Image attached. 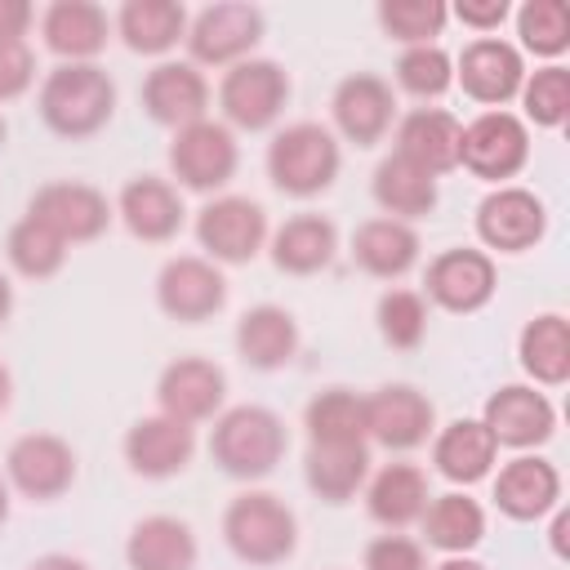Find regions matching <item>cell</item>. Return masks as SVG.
<instances>
[{
	"mask_svg": "<svg viewBox=\"0 0 570 570\" xmlns=\"http://www.w3.org/2000/svg\"><path fill=\"white\" fill-rule=\"evenodd\" d=\"M543 232H548V209L530 187L503 183L476 205V236L485 249L525 254L543 240Z\"/></svg>",
	"mask_w": 570,
	"mask_h": 570,
	"instance_id": "11",
	"label": "cell"
},
{
	"mask_svg": "<svg viewBox=\"0 0 570 570\" xmlns=\"http://www.w3.org/2000/svg\"><path fill=\"white\" fill-rule=\"evenodd\" d=\"M454 80L463 85V94L472 102H481L485 111H499L503 102H512L521 94V80H525L521 49L499 36H476L463 45V53L454 62Z\"/></svg>",
	"mask_w": 570,
	"mask_h": 570,
	"instance_id": "12",
	"label": "cell"
},
{
	"mask_svg": "<svg viewBox=\"0 0 570 570\" xmlns=\"http://www.w3.org/2000/svg\"><path fill=\"white\" fill-rule=\"evenodd\" d=\"M517 36L534 58H557L570 49V9L561 0H525L517 9Z\"/></svg>",
	"mask_w": 570,
	"mask_h": 570,
	"instance_id": "40",
	"label": "cell"
},
{
	"mask_svg": "<svg viewBox=\"0 0 570 570\" xmlns=\"http://www.w3.org/2000/svg\"><path fill=\"white\" fill-rule=\"evenodd\" d=\"M285 423L267 405H232L214 419L209 454L236 481H258L285 459Z\"/></svg>",
	"mask_w": 570,
	"mask_h": 570,
	"instance_id": "2",
	"label": "cell"
},
{
	"mask_svg": "<svg viewBox=\"0 0 570 570\" xmlns=\"http://www.w3.org/2000/svg\"><path fill=\"white\" fill-rule=\"evenodd\" d=\"M419 525H423L428 548H436L445 557H459V552H472L485 539V508L472 494L450 490V494L428 499Z\"/></svg>",
	"mask_w": 570,
	"mask_h": 570,
	"instance_id": "34",
	"label": "cell"
},
{
	"mask_svg": "<svg viewBox=\"0 0 570 570\" xmlns=\"http://www.w3.org/2000/svg\"><path fill=\"white\" fill-rule=\"evenodd\" d=\"M396 85L414 98H441L454 85V58L441 45H410L396 58Z\"/></svg>",
	"mask_w": 570,
	"mask_h": 570,
	"instance_id": "43",
	"label": "cell"
},
{
	"mask_svg": "<svg viewBox=\"0 0 570 570\" xmlns=\"http://www.w3.org/2000/svg\"><path fill=\"white\" fill-rule=\"evenodd\" d=\"M419 232L401 218H365L352 232V258L361 272L379 281H396L419 263Z\"/></svg>",
	"mask_w": 570,
	"mask_h": 570,
	"instance_id": "26",
	"label": "cell"
},
{
	"mask_svg": "<svg viewBox=\"0 0 570 570\" xmlns=\"http://www.w3.org/2000/svg\"><path fill=\"white\" fill-rule=\"evenodd\" d=\"M240 165V147H236V134L223 125V120H196V125H183L174 129V142H169V174L191 187V191H214V187H227L232 174Z\"/></svg>",
	"mask_w": 570,
	"mask_h": 570,
	"instance_id": "8",
	"label": "cell"
},
{
	"mask_svg": "<svg viewBox=\"0 0 570 570\" xmlns=\"http://www.w3.org/2000/svg\"><path fill=\"white\" fill-rule=\"evenodd\" d=\"M450 9L441 0H383L379 4V22L392 40L410 45H436V36L445 31Z\"/></svg>",
	"mask_w": 570,
	"mask_h": 570,
	"instance_id": "41",
	"label": "cell"
},
{
	"mask_svg": "<svg viewBox=\"0 0 570 570\" xmlns=\"http://www.w3.org/2000/svg\"><path fill=\"white\" fill-rule=\"evenodd\" d=\"M436 410L432 401L410 383H387L374 396H365V436L383 450H414L432 436Z\"/></svg>",
	"mask_w": 570,
	"mask_h": 570,
	"instance_id": "18",
	"label": "cell"
},
{
	"mask_svg": "<svg viewBox=\"0 0 570 570\" xmlns=\"http://www.w3.org/2000/svg\"><path fill=\"white\" fill-rule=\"evenodd\" d=\"M428 472L419 463H387L365 481V508L379 525L401 530L423 517L428 508Z\"/></svg>",
	"mask_w": 570,
	"mask_h": 570,
	"instance_id": "29",
	"label": "cell"
},
{
	"mask_svg": "<svg viewBox=\"0 0 570 570\" xmlns=\"http://www.w3.org/2000/svg\"><path fill=\"white\" fill-rule=\"evenodd\" d=\"M129 570H196V534L178 517H142L125 539Z\"/></svg>",
	"mask_w": 570,
	"mask_h": 570,
	"instance_id": "28",
	"label": "cell"
},
{
	"mask_svg": "<svg viewBox=\"0 0 570 570\" xmlns=\"http://www.w3.org/2000/svg\"><path fill=\"white\" fill-rule=\"evenodd\" d=\"M27 570H89L80 557H71V552H45V557H36Z\"/></svg>",
	"mask_w": 570,
	"mask_h": 570,
	"instance_id": "48",
	"label": "cell"
},
{
	"mask_svg": "<svg viewBox=\"0 0 570 570\" xmlns=\"http://www.w3.org/2000/svg\"><path fill=\"white\" fill-rule=\"evenodd\" d=\"M36 80V53L27 40H4L0 45V102H13L31 89Z\"/></svg>",
	"mask_w": 570,
	"mask_h": 570,
	"instance_id": "45",
	"label": "cell"
},
{
	"mask_svg": "<svg viewBox=\"0 0 570 570\" xmlns=\"http://www.w3.org/2000/svg\"><path fill=\"white\" fill-rule=\"evenodd\" d=\"M454 18H459L463 27L490 36V31L503 27V18H508V0H459V4H454Z\"/></svg>",
	"mask_w": 570,
	"mask_h": 570,
	"instance_id": "46",
	"label": "cell"
},
{
	"mask_svg": "<svg viewBox=\"0 0 570 570\" xmlns=\"http://www.w3.org/2000/svg\"><path fill=\"white\" fill-rule=\"evenodd\" d=\"M530 160V129L521 116L512 111H481L463 125L459 134V165L472 174V178H485V183H508L525 169Z\"/></svg>",
	"mask_w": 570,
	"mask_h": 570,
	"instance_id": "5",
	"label": "cell"
},
{
	"mask_svg": "<svg viewBox=\"0 0 570 570\" xmlns=\"http://www.w3.org/2000/svg\"><path fill=\"white\" fill-rule=\"evenodd\" d=\"M4 134H9V129H4V120H0V142H4Z\"/></svg>",
	"mask_w": 570,
	"mask_h": 570,
	"instance_id": "54",
	"label": "cell"
},
{
	"mask_svg": "<svg viewBox=\"0 0 570 570\" xmlns=\"http://www.w3.org/2000/svg\"><path fill=\"white\" fill-rule=\"evenodd\" d=\"M303 428L316 445H365V396L347 387H325L307 401Z\"/></svg>",
	"mask_w": 570,
	"mask_h": 570,
	"instance_id": "37",
	"label": "cell"
},
{
	"mask_svg": "<svg viewBox=\"0 0 570 570\" xmlns=\"http://www.w3.org/2000/svg\"><path fill=\"white\" fill-rule=\"evenodd\" d=\"M116 214L129 227V236H138L147 245H160V240L178 236V227H183V196H178L174 183H165L156 174H142V178H129L120 187Z\"/></svg>",
	"mask_w": 570,
	"mask_h": 570,
	"instance_id": "25",
	"label": "cell"
},
{
	"mask_svg": "<svg viewBox=\"0 0 570 570\" xmlns=\"http://www.w3.org/2000/svg\"><path fill=\"white\" fill-rule=\"evenodd\" d=\"M494 454H499V445H494V436L485 432L481 419H454L432 441V463L454 485H472V481L490 476Z\"/></svg>",
	"mask_w": 570,
	"mask_h": 570,
	"instance_id": "31",
	"label": "cell"
},
{
	"mask_svg": "<svg viewBox=\"0 0 570 570\" xmlns=\"http://www.w3.org/2000/svg\"><path fill=\"white\" fill-rule=\"evenodd\" d=\"M236 352L249 370H281L298 352V321L276 303H258L236 321Z\"/></svg>",
	"mask_w": 570,
	"mask_h": 570,
	"instance_id": "27",
	"label": "cell"
},
{
	"mask_svg": "<svg viewBox=\"0 0 570 570\" xmlns=\"http://www.w3.org/2000/svg\"><path fill=\"white\" fill-rule=\"evenodd\" d=\"M330 111H334V129L356 142V147H374L392 120H396V94L383 76L374 71H356V76H343L334 98H330Z\"/></svg>",
	"mask_w": 570,
	"mask_h": 570,
	"instance_id": "17",
	"label": "cell"
},
{
	"mask_svg": "<svg viewBox=\"0 0 570 570\" xmlns=\"http://www.w3.org/2000/svg\"><path fill=\"white\" fill-rule=\"evenodd\" d=\"M191 454H196V428L183 419L147 414L125 432V463L138 476H151V481L174 476L191 463Z\"/></svg>",
	"mask_w": 570,
	"mask_h": 570,
	"instance_id": "21",
	"label": "cell"
},
{
	"mask_svg": "<svg viewBox=\"0 0 570 570\" xmlns=\"http://www.w3.org/2000/svg\"><path fill=\"white\" fill-rule=\"evenodd\" d=\"M517 356H521V370L539 387H561L570 379V325H566V316L539 312L534 321H525V330L517 338Z\"/></svg>",
	"mask_w": 570,
	"mask_h": 570,
	"instance_id": "36",
	"label": "cell"
},
{
	"mask_svg": "<svg viewBox=\"0 0 570 570\" xmlns=\"http://www.w3.org/2000/svg\"><path fill=\"white\" fill-rule=\"evenodd\" d=\"M142 107L156 125H169V129L196 125L209 111V80L191 62H160L142 80Z\"/></svg>",
	"mask_w": 570,
	"mask_h": 570,
	"instance_id": "22",
	"label": "cell"
},
{
	"mask_svg": "<svg viewBox=\"0 0 570 570\" xmlns=\"http://www.w3.org/2000/svg\"><path fill=\"white\" fill-rule=\"evenodd\" d=\"M9 396H13V379H9V370L0 365V414L9 410Z\"/></svg>",
	"mask_w": 570,
	"mask_h": 570,
	"instance_id": "52",
	"label": "cell"
},
{
	"mask_svg": "<svg viewBox=\"0 0 570 570\" xmlns=\"http://www.w3.org/2000/svg\"><path fill=\"white\" fill-rule=\"evenodd\" d=\"M9 312H13V285H9V276L0 272V325L9 321Z\"/></svg>",
	"mask_w": 570,
	"mask_h": 570,
	"instance_id": "51",
	"label": "cell"
},
{
	"mask_svg": "<svg viewBox=\"0 0 570 570\" xmlns=\"http://www.w3.org/2000/svg\"><path fill=\"white\" fill-rule=\"evenodd\" d=\"M196 240L209 263H249L267 245V214L249 196H214L196 214Z\"/></svg>",
	"mask_w": 570,
	"mask_h": 570,
	"instance_id": "9",
	"label": "cell"
},
{
	"mask_svg": "<svg viewBox=\"0 0 570 570\" xmlns=\"http://www.w3.org/2000/svg\"><path fill=\"white\" fill-rule=\"evenodd\" d=\"M436 570H485V566H481L476 557H468V552H459V557H445V561H441Z\"/></svg>",
	"mask_w": 570,
	"mask_h": 570,
	"instance_id": "50",
	"label": "cell"
},
{
	"mask_svg": "<svg viewBox=\"0 0 570 570\" xmlns=\"http://www.w3.org/2000/svg\"><path fill=\"white\" fill-rule=\"evenodd\" d=\"M285 98H289V76L272 58H245V62L227 67L218 80V107H223L227 129L232 125L249 129V134L267 129L285 111Z\"/></svg>",
	"mask_w": 570,
	"mask_h": 570,
	"instance_id": "7",
	"label": "cell"
},
{
	"mask_svg": "<svg viewBox=\"0 0 570 570\" xmlns=\"http://www.w3.org/2000/svg\"><path fill=\"white\" fill-rule=\"evenodd\" d=\"M156 303L165 316L196 325V321H209L214 312H223L227 281H223L218 263H209L205 254H178L156 276Z\"/></svg>",
	"mask_w": 570,
	"mask_h": 570,
	"instance_id": "13",
	"label": "cell"
},
{
	"mask_svg": "<svg viewBox=\"0 0 570 570\" xmlns=\"http://www.w3.org/2000/svg\"><path fill=\"white\" fill-rule=\"evenodd\" d=\"M494 508L512 521H539L561 508V472L543 454H517L494 476Z\"/></svg>",
	"mask_w": 570,
	"mask_h": 570,
	"instance_id": "20",
	"label": "cell"
},
{
	"mask_svg": "<svg viewBox=\"0 0 570 570\" xmlns=\"http://www.w3.org/2000/svg\"><path fill=\"white\" fill-rule=\"evenodd\" d=\"M303 481L325 503H347L370 481V450L365 445H307Z\"/></svg>",
	"mask_w": 570,
	"mask_h": 570,
	"instance_id": "35",
	"label": "cell"
},
{
	"mask_svg": "<svg viewBox=\"0 0 570 570\" xmlns=\"http://www.w3.org/2000/svg\"><path fill=\"white\" fill-rule=\"evenodd\" d=\"M365 570H428V557H423V543L410 539V534H379L365 543V557H361Z\"/></svg>",
	"mask_w": 570,
	"mask_h": 570,
	"instance_id": "44",
	"label": "cell"
},
{
	"mask_svg": "<svg viewBox=\"0 0 570 570\" xmlns=\"http://www.w3.org/2000/svg\"><path fill=\"white\" fill-rule=\"evenodd\" d=\"M4 258H9V267H13L18 276L45 281V276H53V272L67 263V245H62L45 223H36L31 214H22V218L9 227V236H4Z\"/></svg>",
	"mask_w": 570,
	"mask_h": 570,
	"instance_id": "38",
	"label": "cell"
},
{
	"mask_svg": "<svg viewBox=\"0 0 570 570\" xmlns=\"http://www.w3.org/2000/svg\"><path fill=\"white\" fill-rule=\"evenodd\" d=\"M481 423L494 436V445L530 450V445H543L557 432V410H552L548 392H539L530 383H503L499 392H490V401L481 410Z\"/></svg>",
	"mask_w": 570,
	"mask_h": 570,
	"instance_id": "16",
	"label": "cell"
},
{
	"mask_svg": "<svg viewBox=\"0 0 570 570\" xmlns=\"http://www.w3.org/2000/svg\"><path fill=\"white\" fill-rule=\"evenodd\" d=\"M338 227L321 214H294L272 232V263L289 276H312L334 263Z\"/></svg>",
	"mask_w": 570,
	"mask_h": 570,
	"instance_id": "30",
	"label": "cell"
},
{
	"mask_svg": "<svg viewBox=\"0 0 570 570\" xmlns=\"http://www.w3.org/2000/svg\"><path fill=\"white\" fill-rule=\"evenodd\" d=\"M40 120L62 138L98 134L116 111V85L98 62H58L36 94Z\"/></svg>",
	"mask_w": 570,
	"mask_h": 570,
	"instance_id": "1",
	"label": "cell"
},
{
	"mask_svg": "<svg viewBox=\"0 0 570 570\" xmlns=\"http://www.w3.org/2000/svg\"><path fill=\"white\" fill-rule=\"evenodd\" d=\"M4 517H9V481L0 476V525H4Z\"/></svg>",
	"mask_w": 570,
	"mask_h": 570,
	"instance_id": "53",
	"label": "cell"
},
{
	"mask_svg": "<svg viewBox=\"0 0 570 570\" xmlns=\"http://www.w3.org/2000/svg\"><path fill=\"white\" fill-rule=\"evenodd\" d=\"M40 36L62 62H94L111 36V18L94 0H53L40 13Z\"/></svg>",
	"mask_w": 570,
	"mask_h": 570,
	"instance_id": "23",
	"label": "cell"
},
{
	"mask_svg": "<svg viewBox=\"0 0 570 570\" xmlns=\"http://www.w3.org/2000/svg\"><path fill=\"white\" fill-rule=\"evenodd\" d=\"M223 396H227V374L214 361H205V356H178L156 379L160 414L183 419V423L214 419L218 405H223Z\"/></svg>",
	"mask_w": 570,
	"mask_h": 570,
	"instance_id": "19",
	"label": "cell"
},
{
	"mask_svg": "<svg viewBox=\"0 0 570 570\" xmlns=\"http://www.w3.org/2000/svg\"><path fill=\"white\" fill-rule=\"evenodd\" d=\"M370 191H374L383 218H401V223H414V218L432 214V209H436V196H441V191H436V178H432L428 169L410 165V160L396 156V151L379 160Z\"/></svg>",
	"mask_w": 570,
	"mask_h": 570,
	"instance_id": "32",
	"label": "cell"
},
{
	"mask_svg": "<svg viewBox=\"0 0 570 570\" xmlns=\"http://www.w3.org/2000/svg\"><path fill=\"white\" fill-rule=\"evenodd\" d=\"M116 36L134 53H169L187 36V9L178 0H125L116 13Z\"/></svg>",
	"mask_w": 570,
	"mask_h": 570,
	"instance_id": "33",
	"label": "cell"
},
{
	"mask_svg": "<svg viewBox=\"0 0 570 570\" xmlns=\"http://www.w3.org/2000/svg\"><path fill=\"white\" fill-rule=\"evenodd\" d=\"M423 285H428V298L445 312H481L494 298L499 276H494V258L485 249L454 245L428 263Z\"/></svg>",
	"mask_w": 570,
	"mask_h": 570,
	"instance_id": "15",
	"label": "cell"
},
{
	"mask_svg": "<svg viewBox=\"0 0 570 570\" xmlns=\"http://www.w3.org/2000/svg\"><path fill=\"white\" fill-rule=\"evenodd\" d=\"M459 116L445 107H414L396 120V156H405L410 165L428 169L432 178H441L445 169L459 165Z\"/></svg>",
	"mask_w": 570,
	"mask_h": 570,
	"instance_id": "24",
	"label": "cell"
},
{
	"mask_svg": "<svg viewBox=\"0 0 570 570\" xmlns=\"http://www.w3.org/2000/svg\"><path fill=\"white\" fill-rule=\"evenodd\" d=\"M4 481L27 499H58L76 481V450L53 432H27L4 454Z\"/></svg>",
	"mask_w": 570,
	"mask_h": 570,
	"instance_id": "14",
	"label": "cell"
},
{
	"mask_svg": "<svg viewBox=\"0 0 570 570\" xmlns=\"http://www.w3.org/2000/svg\"><path fill=\"white\" fill-rule=\"evenodd\" d=\"M187 53L191 67H236L254 53V45L263 40V9L245 4V0H223L200 9L187 22Z\"/></svg>",
	"mask_w": 570,
	"mask_h": 570,
	"instance_id": "6",
	"label": "cell"
},
{
	"mask_svg": "<svg viewBox=\"0 0 570 570\" xmlns=\"http://www.w3.org/2000/svg\"><path fill=\"white\" fill-rule=\"evenodd\" d=\"M27 214H31L36 223H45L62 245L94 240V236H102L107 223H111L107 196H102L94 183H76V178L36 187L31 200H27Z\"/></svg>",
	"mask_w": 570,
	"mask_h": 570,
	"instance_id": "10",
	"label": "cell"
},
{
	"mask_svg": "<svg viewBox=\"0 0 570 570\" xmlns=\"http://www.w3.org/2000/svg\"><path fill=\"white\" fill-rule=\"evenodd\" d=\"M374 321H379V334H383L387 347L410 352V347H419L423 334H428V298H423L419 289H387V294L379 298Z\"/></svg>",
	"mask_w": 570,
	"mask_h": 570,
	"instance_id": "42",
	"label": "cell"
},
{
	"mask_svg": "<svg viewBox=\"0 0 570 570\" xmlns=\"http://www.w3.org/2000/svg\"><path fill=\"white\" fill-rule=\"evenodd\" d=\"M223 539L245 566H281L298 543V521L285 499L267 490H245L223 512Z\"/></svg>",
	"mask_w": 570,
	"mask_h": 570,
	"instance_id": "4",
	"label": "cell"
},
{
	"mask_svg": "<svg viewBox=\"0 0 570 570\" xmlns=\"http://www.w3.org/2000/svg\"><path fill=\"white\" fill-rule=\"evenodd\" d=\"M517 98L525 107V120H534L539 129H561L566 116H570V71L561 62H548L539 71H525Z\"/></svg>",
	"mask_w": 570,
	"mask_h": 570,
	"instance_id": "39",
	"label": "cell"
},
{
	"mask_svg": "<svg viewBox=\"0 0 570 570\" xmlns=\"http://www.w3.org/2000/svg\"><path fill=\"white\" fill-rule=\"evenodd\" d=\"M566 530H570V517L557 508V517H552V530H548V543H552V552L566 561L570 557V548H566Z\"/></svg>",
	"mask_w": 570,
	"mask_h": 570,
	"instance_id": "49",
	"label": "cell"
},
{
	"mask_svg": "<svg viewBox=\"0 0 570 570\" xmlns=\"http://www.w3.org/2000/svg\"><path fill=\"white\" fill-rule=\"evenodd\" d=\"M31 22H36V9L27 0H0V45L4 40H27Z\"/></svg>",
	"mask_w": 570,
	"mask_h": 570,
	"instance_id": "47",
	"label": "cell"
},
{
	"mask_svg": "<svg viewBox=\"0 0 570 570\" xmlns=\"http://www.w3.org/2000/svg\"><path fill=\"white\" fill-rule=\"evenodd\" d=\"M338 165H343V151H338V138L316 125V120H298V125H285L272 142H267V178L285 191V196H321L334 178H338Z\"/></svg>",
	"mask_w": 570,
	"mask_h": 570,
	"instance_id": "3",
	"label": "cell"
}]
</instances>
